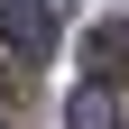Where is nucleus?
I'll list each match as a JSON object with an SVG mask.
<instances>
[{
    "instance_id": "nucleus-2",
    "label": "nucleus",
    "mask_w": 129,
    "mask_h": 129,
    "mask_svg": "<svg viewBox=\"0 0 129 129\" xmlns=\"http://www.w3.org/2000/svg\"><path fill=\"white\" fill-rule=\"evenodd\" d=\"M83 64L102 74V83H129V19H102L83 37Z\"/></svg>"
},
{
    "instance_id": "nucleus-3",
    "label": "nucleus",
    "mask_w": 129,
    "mask_h": 129,
    "mask_svg": "<svg viewBox=\"0 0 129 129\" xmlns=\"http://www.w3.org/2000/svg\"><path fill=\"white\" fill-rule=\"evenodd\" d=\"M64 129H120V92H111L102 74H92V83L74 92V102H64Z\"/></svg>"
},
{
    "instance_id": "nucleus-1",
    "label": "nucleus",
    "mask_w": 129,
    "mask_h": 129,
    "mask_svg": "<svg viewBox=\"0 0 129 129\" xmlns=\"http://www.w3.org/2000/svg\"><path fill=\"white\" fill-rule=\"evenodd\" d=\"M55 0H9V9H0V46H9V55H46V46H55Z\"/></svg>"
}]
</instances>
